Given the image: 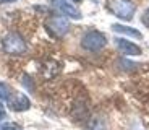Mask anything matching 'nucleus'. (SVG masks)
I'll list each match as a JSON object with an SVG mask.
<instances>
[{
  "label": "nucleus",
  "instance_id": "nucleus-1",
  "mask_svg": "<svg viewBox=\"0 0 149 130\" xmlns=\"http://www.w3.org/2000/svg\"><path fill=\"white\" fill-rule=\"evenodd\" d=\"M107 8L112 15H115L117 18L128 21V20L133 18L136 5L131 0H107Z\"/></svg>",
  "mask_w": 149,
  "mask_h": 130
},
{
  "label": "nucleus",
  "instance_id": "nucleus-2",
  "mask_svg": "<svg viewBox=\"0 0 149 130\" xmlns=\"http://www.w3.org/2000/svg\"><path fill=\"white\" fill-rule=\"evenodd\" d=\"M2 46H3V51L11 56H21L28 49L26 41L18 33H8L2 41Z\"/></svg>",
  "mask_w": 149,
  "mask_h": 130
},
{
  "label": "nucleus",
  "instance_id": "nucleus-3",
  "mask_svg": "<svg viewBox=\"0 0 149 130\" xmlns=\"http://www.w3.org/2000/svg\"><path fill=\"white\" fill-rule=\"evenodd\" d=\"M105 44H107V37L101 31H88L81 39L83 49H86V51H89V52L101 51V49L105 47Z\"/></svg>",
  "mask_w": 149,
  "mask_h": 130
},
{
  "label": "nucleus",
  "instance_id": "nucleus-4",
  "mask_svg": "<svg viewBox=\"0 0 149 130\" xmlns=\"http://www.w3.org/2000/svg\"><path fill=\"white\" fill-rule=\"evenodd\" d=\"M45 28L55 37H63L70 31V23L65 16H52L45 21Z\"/></svg>",
  "mask_w": 149,
  "mask_h": 130
},
{
  "label": "nucleus",
  "instance_id": "nucleus-5",
  "mask_svg": "<svg viewBox=\"0 0 149 130\" xmlns=\"http://www.w3.org/2000/svg\"><path fill=\"white\" fill-rule=\"evenodd\" d=\"M50 7H52L55 11L62 13L63 16H68V18H73V20L81 18L79 10L76 7H73L68 0H50Z\"/></svg>",
  "mask_w": 149,
  "mask_h": 130
},
{
  "label": "nucleus",
  "instance_id": "nucleus-6",
  "mask_svg": "<svg viewBox=\"0 0 149 130\" xmlns=\"http://www.w3.org/2000/svg\"><path fill=\"white\" fill-rule=\"evenodd\" d=\"M8 106H10L11 111L15 112H23V111H28L31 106L29 99L26 98V94L23 93H16V91H13V94L10 96V99L7 101Z\"/></svg>",
  "mask_w": 149,
  "mask_h": 130
},
{
  "label": "nucleus",
  "instance_id": "nucleus-7",
  "mask_svg": "<svg viewBox=\"0 0 149 130\" xmlns=\"http://www.w3.org/2000/svg\"><path fill=\"white\" fill-rule=\"evenodd\" d=\"M115 46L122 54L125 56H139L141 54V47L136 46L134 42L128 41V39H122V37H117L115 39Z\"/></svg>",
  "mask_w": 149,
  "mask_h": 130
},
{
  "label": "nucleus",
  "instance_id": "nucleus-8",
  "mask_svg": "<svg viewBox=\"0 0 149 130\" xmlns=\"http://www.w3.org/2000/svg\"><path fill=\"white\" fill-rule=\"evenodd\" d=\"M112 30L115 31V33H120V34H127V36H131V37H136V39H141L143 34L139 33L138 30H134V28H130V26H125V25H112Z\"/></svg>",
  "mask_w": 149,
  "mask_h": 130
},
{
  "label": "nucleus",
  "instance_id": "nucleus-9",
  "mask_svg": "<svg viewBox=\"0 0 149 130\" xmlns=\"http://www.w3.org/2000/svg\"><path fill=\"white\" fill-rule=\"evenodd\" d=\"M11 94H13V89H11L7 83L0 82V99H2V101H8Z\"/></svg>",
  "mask_w": 149,
  "mask_h": 130
},
{
  "label": "nucleus",
  "instance_id": "nucleus-10",
  "mask_svg": "<svg viewBox=\"0 0 149 130\" xmlns=\"http://www.w3.org/2000/svg\"><path fill=\"white\" fill-rule=\"evenodd\" d=\"M0 130H23V129L19 125H16V124H3L0 127Z\"/></svg>",
  "mask_w": 149,
  "mask_h": 130
},
{
  "label": "nucleus",
  "instance_id": "nucleus-11",
  "mask_svg": "<svg viewBox=\"0 0 149 130\" xmlns=\"http://www.w3.org/2000/svg\"><path fill=\"white\" fill-rule=\"evenodd\" d=\"M141 23H143L144 26H148V28H149V8H146L144 13L141 15Z\"/></svg>",
  "mask_w": 149,
  "mask_h": 130
},
{
  "label": "nucleus",
  "instance_id": "nucleus-12",
  "mask_svg": "<svg viewBox=\"0 0 149 130\" xmlns=\"http://www.w3.org/2000/svg\"><path fill=\"white\" fill-rule=\"evenodd\" d=\"M5 117H7V112H5V108L2 104V99H0V120H3Z\"/></svg>",
  "mask_w": 149,
  "mask_h": 130
},
{
  "label": "nucleus",
  "instance_id": "nucleus-13",
  "mask_svg": "<svg viewBox=\"0 0 149 130\" xmlns=\"http://www.w3.org/2000/svg\"><path fill=\"white\" fill-rule=\"evenodd\" d=\"M11 2H16V0H0V4H11Z\"/></svg>",
  "mask_w": 149,
  "mask_h": 130
},
{
  "label": "nucleus",
  "instance_id": "nucleus-14",
  "mask_svg": "<svg viewBox=\"0 0 149 130\" xmlns=\"http://www.w3.org/2000/svg\"><path fill=\"white\" fill-rule=\"evenodd\" d=\"M71 2H76V4H78V2H83V0H71Z\"/></svg>",
  "mask_w": 149,
  "mask_h": 130
}]
</instances>
